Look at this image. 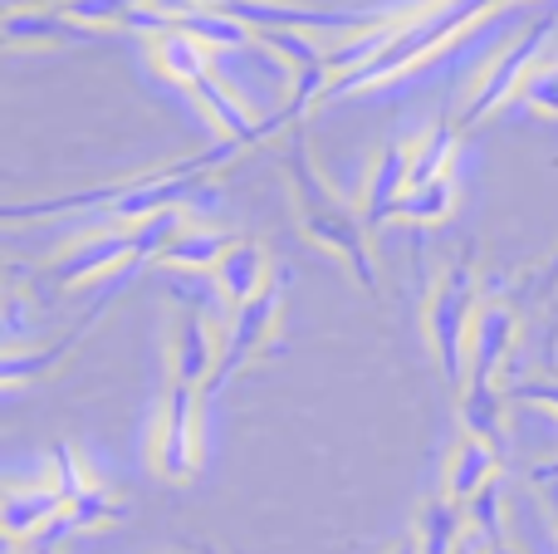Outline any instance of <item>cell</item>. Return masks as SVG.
<instances>
[{
    "mask_svg": "<svg viewBox=\"0 0 558 554\" xmlns=\"http://www.w3.org/2000/svg\"><path fill=\"white\" fill-rule=\"evenodd\" d=\"M245 153V143H216L196 157H182V162H167L157 172H137L128 182H104L88 186V192H59V196H35V202H10L5 221H45V216H69V212H104L113 226H137L157 212H172V206H211V177L221 172L226 162Z\"/></svg>",
    "mask_w": 558,
    "mask_h": 554,
    "instance_id": "obj_1",
    "label": "cell"
},
{
    "mask_svg": "<svg viewBox=\"0 0 558 554\" xmlns=\"http://www.w3.org/2000/svg\"><path fill=\"white\" fill-rule=\"evenodd\" d=\"M284 182H289V196H294V221L304 231L308 245L328 251L367 294H383L377 285V261H373V231L363 226V212L353 202L328 186V177L314 167L308 157V137L304 128H289V143H284Z\"/></svg>",
    "mask_w": 558,
    "mask_h": 554,
    "instance_id": "obj_2",
    "label": "cell"
},
{
    "mask_svg": "<svg viewBox=\"0 0 558 554\" xmlns=\"http://www.w3.org/2000/svg\"><path fill=\"white\" fill-rule=\"evenodd\" d=\"M500 5H510V0H426V5H416V10H397L392 45H387L377 59H367L363 69L338 79L328 104H333V98H348V94H363V88H373V84H392V79L422 69L426 59L446 55L475 20H485ZM514 5H520V0H514Z\"/></svg>",
    "mask_w": 558,
    "mask_h": 554,
    "instance_id": "obj_3",
    "label": "cell"
},
{
    "mask_svg": "<svg viewBox=\"0 0 558 554\" xmlns=\"http://www.w3.org/2000/svg\"><path fill=\"white\" fill-rule=\"evenodd\" d=\"M481 270L475 255L461 251L451 265L441 270V280L426 294V344L436 353L446 388H456L461 398L465 373H471V334H475V314H481Z\"/></svg>",
    "mask_w": 558,
    "mask_h": 554,
    "instance_id": "obj_4",
    "label": "cell"
},
{
    "mask_svg": "<svg viewBox=\"0 0 558 554\" xmlns=\"http://www.w3.org/2000/svg\"><path fill=\"white\" fill-rule=\"evenodd\" d=\"M558 35V15H530L520 25V35L510 39V45L500 49V55L490 59V69L481 74V84L471 88V104L461 108V133H471L475 123H485V118L495 113V108H505L510 98H524V84H530V74L544 64V49H549V39Z\"/></svg>",
    "mask_w": 558,
    "mask_h": 554,
    "instance_id": "obj_5",
    "label": "cell"
},
{
    "mask_svg": "<svg viewBox=\"0 0 558 554\" xmlns=\"http://www.w3.org/2000/svg\"><path fill=\"white\" fill-rule=\"evenodd\" d=\"M202 408H206L202 388L167 378L162 408H157L153 422V451H147L153 471L167 486H186L202 471Z\"/></svg>",
    "mask_w": 558,
    "mask_h": 554,
    "instance_id": "obj_6",
    "label": "cell"
},
{
    "mask_svg": "<svg viewBox=\"0 0 558 554\" xmlns=\"http://www.w3.org/2000/svg\"><path fill=\"white\" fill-rule=\"evenodd\" d=\"M143 270L137 261V241L133 226H104V231L78 236L74 245L54 251L45 265H35V285H49V290H74V285L104 280V275H118V280H133Z\"/></svg>",
    "mask_w": 558,
    "mask_h": 554,
    "instance_id": "obj_7",
    "label": "cell"
},
{
    "mask_svg": "<svg viewBox=\"0 0 558 554\" xmlns=\"http://www.w3.org/2000/svg\"><path fill=\"white\" fill-rule=\"evenodd\" d=\"M284 294H289V270H279L270 280V290L255 294V300L241 304V310H231L226 334H221V363H216V378H211V388H206V398L226 393L275 344L279 320H284Z\"/></svg>",
    "mask_w": 558,
    "mask_h": 554,
    "instance_id": "obj_8",
    "label": "cell"
},
{
    "mask_svg": "<svg viewBox=\"0 0 558 554\" xmlns=\"http://www.w3.org/2000/svg\"><path fill=\"white\" fill-rule=\"evenodd\" d=\"M221 334L216 320L202 304L182 300L172 314V339H167V378L172 383H192V388H211L216 363H221Z\"/></svg>",
    "mask_w": 558,
    "mask_h": 554,
    "instance_id": "obj_9",
    "label": "cell"
},
{
    "mask_svg": "<svg viewBox=\"0 0 558 554\" xmlns=\"http://www.w3.org/2000/svg\"><path fill=\"white\" fill-rule=\"evenodd\" d=\"M113 294H118V290H108L104 300H98L94 310H88L84 320L74 324V329L59 334V339L39 344V349H5V359H0V383H5V388H25V383H39V378H49V373H59V369L69 363V353H74L78 344H84L88 334L98 329V320L108 314Z\"/></svg>",
    "mask_w": 558,
    "mask_h": 554,
    "instance_id": "obj_10",
    "label": "cell"
},
{
    "mask_svg": "<svg viewBox=\"0 0 558 554\" xmlns=\"http://www.w3.org/2000/svg\"><path fill=\"white\" fill-rule=\"evenodd\" d=\"M407 192H412V143H383L367 167L363 196H357L367 231H383L387 221H397V206Z\"/></svg>",
    "mask_w": 558,
    "mask_h": 554,
    "instance_id": "obj_11",
    "label": "cell"
},
{
    "mask_svg": "<svg viewBox=\"0 0 558 554\" xmlns=\"http://www.w3.org/2000/svg\"><path fill=\"white\" fill-rule=\"evenodd\" d=\"M505 467V451L495 442L475 437V432H461L456 447L446 451V467H441V496H451L456 506H471L490 481H500Z\"/></svg>",
    "mask_w": 558,
    "mask_h": 554,
    "instance_id": "obj_12",
    "label": "cell"
},
{
    "mask_svg": "<svg viewBox=\"0 0 558 554\" xmlns=\"http://www.w3.org/2000/svg\"><path fill=\"white\" fill-rule=\"evenodd\" d=\"M64 510H69V501H64V491H59L54 481L5 486V496H0V530H5L10 550H20V545H29L45 526H54Z\"/></svg>",
    "mask_w": 558,
    "mask_h": 554,
    "instance_id": "obj_13",
    "label": "cell"
},
{
    "mask_svg": "<svg viewBox=\"0 0 558 554\" xmlns=\"http://www.w3.org/2000/svg\"><path fill=\"white\" fill-rule=\"evenodd\" d=\"M211 280H216V294H221L231 310H241V304H251L255 294H265L270 290V280H275L265 241H255V236H235Z\"/></svg>",
    "mask_w": 558,
    "mask_h": 554,
    "instance_id": "obj_14",
    "label": "cell"
},
{
    "mask_svg": "<svg viewBox=\"0 0 558 554\" xmlns=\"http://www.w3.org/2000/svg\"><path fill=\"white\" fill-rule=\"evenodd\" d=\"M104 29L69 20L64 10H10L5 45H104Z\"/></svg>",
    "mask_w": 558,
    "mask_h": 554,
    "instance_id": "obj_15",
    "label": "cell"
},
{
    "mask_svg": "<svg viewBox=\"0 0 558 554\" xmlns=\"http://www.w3.org/2000/svg\"><path fill=\"white\" fill-rule=\"evenodd\" d=\"M416 545L422 554H456L471 540V516H465V506H456L451 496H426L422 506H416V526H412Z\"/></svg>",
    "mask_w": 558,
    "mask_h": 554,
    "instance_id": "obj_16",
    "label": "cell"
},
{
    "mask_svg": "<svg viewBox=\"0 0 558 554\" xmlns=\"http://www.w3.org/2000/svg\"><path fill=\"white\" fill-rule=\"evenodd\" d=\"M231 241L235 236L211 231V226H186V231L157 255V265L182 270V275H216V265H221V255L231 251Z\"/></svg>",
    "mask_w": 558,
    "mask_h": 554,
    "instance_id": "obj_17",
    "label": "cell"
},
{
    "mask_svg": "<svg viewBox=\"0 0 558 554\" xmlns=\"http://www.w3.org/2000/svg\"><path fill=\"white\" fill-rule=\"evenodd\" d=\"M456 147H461V123H456V118H436L422 137H412V186L451 177Z\"/></svg>",
    "mask_w": 558,
    "mask_h": 554,
    "instance_id": "obj_18",
    "label": "cell"
},
{
    "mask_svg": "<svg viewBox=\"0 0 558 554\" xmlns=\"http://www.w3.org/2000/svg\"><path fill=\"white\" fill-rule=\"evenodd\" d=\"M153 64L162 69L172 84H192V79H202V74H211L216 69V55L202 45V39H192L186 29H172V35H162V39H153Z\"/></svg>",
    "mask_w": 558,
    "mask_h": 554,
    "instance_id": "obj_19",
    "label": "cell"
},
{
    "mask_svg": "<svg viewBox=\"0 0 558 554\" xmlns=\"http://www.w3.org/2000/svg\"><path fill=\"white\" fill-rule=\"evenodd\" d=\"M451 212H456V177H441V182L412 186V192L402 196V206H397V221L426 231V226L451 221Z\"/></svg>",
    "mask_w": 558,
    "mask_h": 554,
    "instance_id": "obj_20",
    "label": "cell"
},
{
    "mask_svg": "<svg viewBox=\"0 0 558 554\" xmlns=\"http://www.w3.org/2000/svg\"><path fill=\"white\" fill-rule=\"evenodd\" d=\"M133 516V506H128L123 496H113V491L94 486L88 496L69 501V520H74L78 535H88V530H108V526H123V520Z\"/></svg>",
    "mask_w": 558,
    "mask_h": 554,
    "instance_id": "obj_21",
    "label": "cell"
},
{
    "mask_svg": "<svg viewBox=\"0 0 558 554\" xmlns=\"http://www.w3.org/2000/svg\"><path fill=\"white\" fill-rule=\"evenodd\" d=\"M260 45L275 49L294 74H314V69L328 64V49L318 45L314 35H304V29H270V35H260Z\"/></svg>",
    "mask_w": 558,
    "mask_h": 554,
    "instance_id": "obj_22",
    "label": "cell"
},
{
    "mask_svg": "<svg viewBox=\"0 0 558 554\" xmlns=\"http://www.w3.org/2000/svg\"><path fill=\"white\" fill-rule=\"evenodd\" d=\"M465 516H471V535L481 540V545H500V540H510V530H505V477L490 481V486L465 506Z\"/></svg>",
    "mask_w": 558,
    "mask_h": 554,
    "instance_id": "obj_23",
    "label": "cell"
},
{
    "mask_svg": "<svg viewBox=\"0 0 558 554\" xmlns=\"http://www.w3.org/2000/svg\"><path fill=\"white\" fill-rule=\"evenodd\" d=\"M49 481L64 491V501H78V496H88V491L98 486V481L88 477V467H84V457H78V447H74V442H64V437L49 447Z\"/></svg>",
    "mask_w": 558,
    "mask_h": 554,
    "instance_id": "obj_24",
    "label": "cell"
},
{
    "mask_svg": "<svg viewBox=\"0 0 558 554\" xmlns=\"http://www.w3.org/2000/svg\"><path fill=\"white\" fill-rule=\"evenodd\" d=\"M137 5H147V0H69V5H59L69 20H78V25H88V29H104V25H123V15L128 10H137Z\"/></svg>",
    "mask_w": 558,
    "mask_h": 554,
    "instance_id": "obj_25",
    "label": "cell"
},
{
    "mask_svg": "<svg viewBox=\"0 0 558 554\" xmlns=\"http://www.w3.org/2000/svg\"><path fill=\"white\" fill-rule=\"evenodd\" d=\"M505 398H510V402H530V408L558 412V373H539V378L505 383Z\"/></svg>",
    "mask_w": 558,
    "mask_h": 554,
    "instance_id": "obj_26",
    "label": "cell"
},
{
    "mask_svg": "<svg viewBox=\"0 0 558 554\" xmlns=\"http://www.w3.org/2000/svg\"><path fill=\"white\" fill-rule=\"evenodd\" d=\"M524 104L544 118H558V64H539L524 84Z\"/></svg>",
    "mask_w": 558,
    "mask_h": 554,
    "instance_id": "obj_27",
    "label": "cell"
},
{
    "mask_svg": "<svg viewBox=\"0 0 558 554\" xmlns=\"http://www.w3.org/2000/svg\"><path fill=\"white\" fill-rule=\"evenodd\" d=\"M530 481H534V491H539L544 510H549V520H554V535H558V461H539V467L530 471Z\"/></svg>",
    "mask_w": 558,
    "mask_h": 554,
    "instance_id": "obj_28",
    "label": "cell"
},
{
    "mask_svg": "<svg viewBox=\"0 0 558 554\" xmlns=\"http://www.w3.org/2000/svg\"><path fill=\"white\" fill-rule=\"evenodd\" d=\"M530 290H534V300H554V294H558V251H554V261L544 265L539 280H534Z\"/></svg>",
    "mask_w": 558,
    "mask_h": 554,
    "instance_id": "obj_29",
    "label": "cell"
},
{
    "mask_svg": "<svg viewBox=\"0 0 558 554\" xmlns=\"http://www.w3.org/2000/svg\"><path fill=\"white\" fill-rule=\"evenodd\" d=\"M383 554H422V545H416V535H402V540H392Z\"/></svg>",
    "mask_w": 558,
    "mask_h": 554,
    "instance_id": "obj_30",
    "label": "cell"
},
{
    "mask_svg": "<svg viewBox=\"0 0 558 554\" xmlns=\"http://www.w3.org/2000/svg\"><path fill=\"white\" fill-rule=\"evenodd\" d=\"M485 554H524L514 540H500V545H485Z\"/></svg>",
    "mask_w": 558,
    "mask_h": 554,
    "instance_id": "obj_31",
    "label": "cell"
},
{
    "mask_svg": "<svg viewBox=\"0 0 558 554\" xmlns=\"http://www.w3.org/2000/svg\"><path fill=\"white\" fill-rule=\"evenodd\" d=\"M456 554H485V545H481V540H475V535H471V540H465V545H461V550H456Z\"/></svg>",
    "mask_w": 558,
    "mask_h": 554,
    "instance_id": "obj_32",
    "label": "cell"
}]
</instances>
